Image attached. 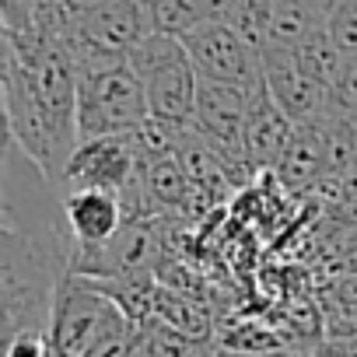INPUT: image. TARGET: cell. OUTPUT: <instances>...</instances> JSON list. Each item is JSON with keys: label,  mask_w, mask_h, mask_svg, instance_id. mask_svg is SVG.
I'll return each mask as SVG.
<instances>
[{"label": "cell", "mask_w": 357, "mask_h": 357, "mask_svg": "<svg viewBox=\"0 0 357 357\" xmlns=\"http://www.w3.org/2000/svg\"><path fill=\"white\" fill-rule=\"evenodd\" d=\"M144 193L158 218L186 214L193 207V186L183 172L178 154H151L144 158Z\"/></svg>", "instance_id": "cell-11"}, {"label": "cell", "mask_w": 357, "mask_h": 357, "mask_svg": "<svg viewBox=\"0 0 357 357\" xmlns=\"http://www.w3.org/2000/svg\"><path fill=\"white\" fill-rule=\"evenodd\" d=\"M4 357H60L50 333H22L4 340Z\"/></svg>", "instance_id": "cell-19"}, {"label": "cell", "mask_w": 357, "mask_h": 357, "mask_svg": "<svg viewBox=\"0 0 357 357\" xmlns=\"http://www.w3.org/2000/svg\"><path fill=\"white\" fill-rule=\"evenodd\" d=\"M354 151H357V126H354Z\"/></svg>", "instance_id": "cell-23"}, {"label": "cell", "mask_w": 357, "mask_h": 357, "mask_svg": "<svg viewBox=\"0 0 357 357\" xmlns=\"http://www.w3.org/2000/svg\"><path fill=\"white\" fill-rule=\"evenodd\" d=\"M263 81L270 88V95L280 102V109L298 123H326L329 119V91L305 74V67L298 63L294 50H263Z\"/></svg>", "instance_id": "cell-7"}, {"label": "cell", "mask_w": 357, "mask_h": 357, "mask_svg": "<svg viewBox=\"0 0 357 357\" xmlns=\"http://www.w3.org/2000/svg\"><path fill=\"white\" fill-rule=\"evenodd\" d=\"M183 43L200 81L238 84V88H256L263 81V53L225 22H211L193 36H186Z\"/></svg>", "instance_id": "cell-6"}, {"label": "cell", "mask_w": 357, "mask_h": 357, "mask_svg": "<svg viewBox=\"0 0 357 357\" xmlns=\"http://www.w3.org/2000/svg\"><path fill=\"white\" fill-rule=\"evenodd\" d=\"M63 186L70 190H105L126 207V218H158L144 193V151L137 133L84 140L63 168Z\"/></svg>", "instance_id": "cell-2"}, {"label": "cell", "mask_w": 357, "mask_h": 357, "mask_svg": "<svg viewBox=\"0 0 357 357\" xmlns=\"http://www.w3.org/2000/svg\"><path fill=\"white\" fill-rule=\"evenodd\" d=\"M294 119L280 109V102L270 95L266 81H259L252 88V102H249V123H245V158L256 172H273L291 133H294Z\"/></svg>", "instance_id": "cell-9"}, {"label": "cell", "mask_w": 357, "mask_h": 357, "mask_svg": "<svg viewBox=\"0 0 357 357\" xmlns=\"http://www.w3.org/2000/svg\"><path fill=\"white\" fill-rule=\"evenodd\" d=\"M200 357H214V347H207V350H204V354H200Z\"/></svg>", "instance_id": "cell-22"}, {"label": "cell", "mask_w": 357, "mask_h": 357, "mask_svg": "<svg viewBox=\"0 0 357 357\" xmlns=\"http://www.w3.org/2000/svg\"><path fill=\"white\" fill-rule=\"evenodd\" d=\"M102 4H112V0H70V11H91V8H102Z\"/></svg>", "instance_id": "cell-20"}, {"label": "cell", "mask_w": 357, "mask_h": 357, "mask_svg": "<svg viewBox=\"0 0 357 357\" xmlns=\"http://www.w3.org/2000/svg\"><path fill=\"white\" fill-rule=\"evenodd\" d=\"M211 343H200L186 333L165 326L161 319L137 329V357H200Z\"/></svg>", "instance_id": "cell-16"}, {"label": "cell", "mask_w": 357, "mask_h": 357, "mask_svg": "<svg viewBox=\"0 0 357 357\" xmlns=\"http://www.w3.org/2000/svg\"><path fill=\"white\" fill-rule=\"evenodd\" d=\"M319 29H326V15L315 11L308 0H273L266 46H273V50H298Z\"/></svg>", "instance_id": "cell-13"}, {"label": "cell", "mask_w": 357, "mask_h": 357, "mask_svg": "<svg viewBox=\"0 0 357 357\" xmlns=\"http://www.w3.org/2000/svg\"><path fill=\"white\" fill-rule=\"evenodd\" d=\"M133 333L126 312L119 308V301L88 277H67V284L60 287L56 298V312H53V347L60 357H91L98 347H105L116 336Z\"/></svg>", "instance_id": "cell-5"}, {"label": "cell", "mask_w": 357, "mask_h": 357, "mask_svg": "<svg viewBox=\"0 0 357 357\" xmlns=\"http://www.w3.org/2000/svg\"><path fill=\"white\" fill-rule=\"evenodd\" d=\"M126 63L133 67V74L144 84L151 119H165V123H193L197 119L200 74H197L183 39L151 32L144 43L133 46Z\"/></svg>", "instance_id": "cell-3"}, {"label": "cell", "mask_w": 357, "mask_h": 357, "mask_svg": "<svg viewBox=\"0 0 357 357\" xmlns=\"http://www.w3.org/2000/svg\"><path fill=\"white\" fill-rule=\"evenodd\" d=\"M158 319H161L165 326L178 329V333L200 340V343L211 340V315H207V308H204L193 294L172 291V287L161 284V291H158Z\"/></svg>", "instance_id": "cell-14"}, {"label": "cell", "mask_w": 357, "mask_h": 357, "mask_svg": "<svg viewBox=\"0 0 357 357\" xmlns=\"http://www.w3.org/2000/svg\"><path fill=\"white\" fill-rule=\"evenodd\" d=\"M70 277V238L53 228H18L11 211L0 225V326L4 340L50 333L60 287Z\"/></svg>", "instance_id": "cell-1"}, {"label": "cell", "mask_w": 357, "mask_h": 357, "mask_svg": "<svg viewBox=\"0 0 357 357\" xmlns=\"http://www.w3.org/2000/svg\"><path fill=\"white\" fill-rule=\"evenodd\" d=\"M308 4H312L315 11H322V15H329V11H333V8L340 4V0H308Z\"/></svg>", "instance_id": "cell-21"}, {"label": "cell", "mask_w": 357, "mask_h": 357, "mask_svg": "<svg viewBox=\"0 0 357 357\" xmlns=\"http://www.w3.org/2000/svg\"><path fill=\"white\" fill-rule=\"evenodd\" d=\"M287 186H319L329 175V126L326 123H305L294 126L277 168Z\"/></svg>", "instance_id": "cell-10"}, {"label": "cell", "mask_w": 357, "mask_h": 357, "mask_svg": "<svg viewBox=\"0 0 357 357\" xmlns=\"http://www.w3.org/2000/svg\"><path fill=\"white\" fill-rule=\"evenodd\" d=\"M294 56H298V63L305 67V74H308V77H315L326 91H333L336 77H340V74H343V67H347V56L340 53V46L333 43V36H329L326 29L312 32V36L294 50Z\"/></svg>", "instance_id": "cell-15"}, {"label": "cell", "mask_w": 357, "mask_h": 357, "mask_svg": "<svg viewBox=\"0 0 357 357\" xmlns=\"http://www.w3.org/2000/svg\"><path fill=\"white\" fill-rule=\"evenodd\" d=\"M151 29L172 39H186L197 29L225 18V0H147Z\"/></svg>", "instance_id": "cell-12"}, {"label": "cell", "mask_w": 357, "mask_h": 357, "mask_svg": "<svg viewBox=\"0 0 357 357\" xmlns=\"http://www.w3.org/2000/svg\"><path fill=\"white\" fill-rule=\"evenodd\" d=\"M329 119H343L357 126V60H347L343 74L329 91Z\"/></svg>", "instance_id": "cell-18"}, {"label": "cell", "mask_w": 357, "mask_h": 357, "mask_svg": "<svg viewBox=\"0 0 357 357\" xmlns=\"http://www.w3.org/2000/svg\"><path fill=\"white\" fill-rule=\"evenodd\" d=\"M147 119H151V109H147L144 84L126 60L77 74V137H81V144L98 140V137L137 133Z\"/></svg>", "instance_id": "cell-4"}, {"label": "cell", "mask_w": 357, "mask_h": 357, "mask_svg": "<svg viewBox=\"0 0 357 357\" xmlns=\"http://www.w3.org/2000/svg\"><path fill=\"white\" fill-rule=\"evenodd\" d=\"M63 225H67L70 249L98 252V249H109L123 235L130 218H126V207H123V200L116 193L70 190L63 197Z\"/></svg>", "instance_id": "cell-8"}, {"label": "cell", "mask_w": 357, "mask_h": 357, "mask_svg": "<svg viewBox=\"0 0 357 357\" xmlns=\"http://www.w3.org/2000/svg\"><path fill=\"white\" fill-rule=\"evenodd\" d=\"M326 32L347 60H357V0H340L326 15Z\"/></svg>", "instance_id": "cell-17"}]
</instances>
